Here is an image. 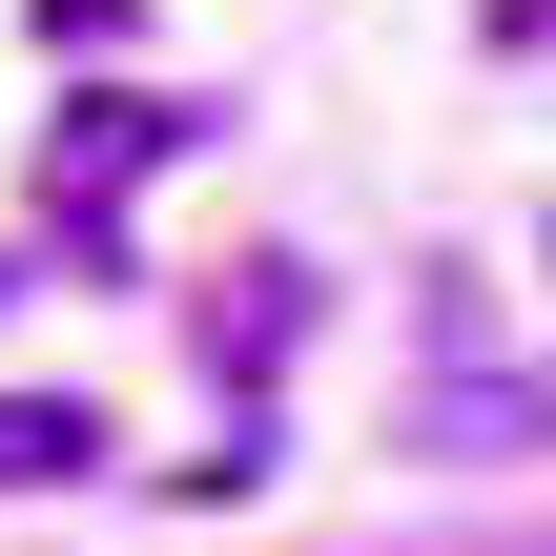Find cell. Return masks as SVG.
<instances>
[{"instance_id": "1", "label": "cell", "mask_w": 556, "mask_h": 556, "mask_svg": "<svg viewBox=\"0 0 556 556\" xmlns=\"http://www.w3.org/2000/svg\"><path fill=\"white\" fill-rule=\"evenodd\" d=\"M165 144H186V103H144V83H103V103H83V124H62V227H83V248H103V206H124V186H144V165H165Z\"/></svg>"}, {"instance_id": "2", "label": "cell", "mask_w": 556, "mask_h": 556, "mask_svg": "<svg viewBox=\"0 0 556 556\" xmlns=\"http://www.w3.org/2000/svg\"><path fill=\"white\" fill-rule=\"evenodd\" d=\"M413 433H433V454H536V433H556V392H536V371H475V351H454Z\"/></svg>"}, {"instance_id": "3", "label": "cell", "mask_w": 556, "mask_h": 556, "mask_svg": "<svg viewBox=\"0 0 556 556\" xmlns=\"http://www.w3.org/2000/svg\"><path fill=\"white\" fill-rule=\"evenodd\" d=\"M289 330H309V268H289V248H248V268L206 289V351H227V371H268Z\"/></svg>"}, {"instance_id": "4", "label": "cell", "mask_w": 556, "mask_h": 556, "mask_svg": "<svg viewBox=\"0 0 556 556\" xmlns=\"http://www.w3.org/2000/svg\"><path fill=\"white\" fill-rule=\"evenodd\" d=\"M62 475H103V413L83 392H0V495H62Z\"/></svg>"}, {"instance_id": "5", "label": "cell", "mask_w": 556, "mask_h": 556, "mask_svg": "<svg viewBox=\"0 0 556 556\" xmlns=\"http://www.w3.org/2000/svg\"><path fill=\"white\" fill-rule=\"evenodd\" d=\"M495 41H556V0H495Z\"/></svg>"}]
</instances>
